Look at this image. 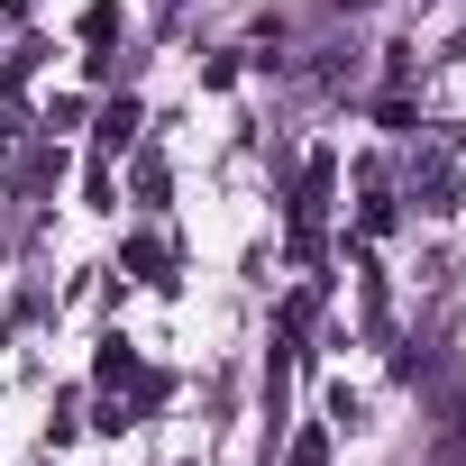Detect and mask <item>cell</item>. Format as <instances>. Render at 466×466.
I'll return each mask as SVG.
<instances>
[{
    "mask_svg": "<svg viewBox=\"0 0 466 466\" xmlns=\"http://www.w3.org/2000/svg\"><path fill=\"white\" fill-rule=\"evenodd\" d=\"M284 466H329V439H320V430H302V439H293V457H284Z\"/></svg>",
    "mask_w": 466,
    "mask_h": 466,
    "instance_id": "7",
    "label": "cell"
},
{
    "mask_svg": "<svg viewBox=\"0 0 466 466\" xmlns=\"http://www.w3.org/2000/svg\"><path fill=\"white\" fill-rule=\"evenodd\" d=\"M411 201H420L430 219H448V210H457V165H448V147H430V156L411 165Z\"/></svg>",
    "mask_w": 466,
    "mask_h": 466,
    "instance_id": "2",
    "label": "cell"
},
{
    "mask_svg": "<svg viewBox=\"0 0 466 466\" xmlns=\"http://www.w3.org/2000/svg\"><path fill=\"white\" fill-rule=\"evenodd\" d=\"M357 219H366V238H384V228H393V201H384L375 174H366V210H357Z\"/></svg>",
    "mask_w": 466,
    "mask_h": 466,
    "instance_id": "6",
    "label": "cell"
},
{
    "mask_svg": "<svg viewBox=\"0 0 466 466\" xmlns=\"http://www.w3.org/2000/svg\"><path fill=\"white\" fill-rule=\"evenodd\" d=\"M119 37V0H92V10H83V46H110Z\"/></svg>",
    "mask_w": 466,
    "mask_h": 466,
    "instance_id": "5",
    "label": "cell"
},
{
    "mask_svg": "<svg viewBox=\"0 0 466 466\" xmlns=\"http://www.w3.org/2000/svg\"><path fill=\"white\" fill-rule=\"evenodd\" d=\"M329 183H339V165H329V156H311V165H302V192H293V248H302V257H311V238H320Z\"/></svg>",
    "mask_w": 466,
    "mask_h": 466,
    "instance_id": "1",
    "label": "cell"
},
{
    "mask_svg": "<svg viewBox=\"0 0 466 466\" xmlns=\"http://www.w3.org/2000/svg\"><path fill=\"white\" fill-rule=\"evenodd\" d=\"M119 275H137V284H165V248H156V238H128Z\"/></svg>",
    "mask_w": 466,
    "mask_h": 466,
    "instance_id": "4",
    "label": "cell"
},
{
    "mask_svg": "<svg viewBox=\"0 0 466 466\" xmlns=\"http://www.w3.org/2000/svg\"><path fill=\"white\" fill-rule=\"evenodd\" d=\"M137 128H147V119H137V101H110V110H101V156H119Z\"/></svg>",
    "mask_w": 466,
    "mask_h": 466,
    "instance_id": "3",
    "label": "cell"
},
{
    "mask_svg": "<svg viewBox=\"0 0 466 466\" xmlns=\"http://www.w3.org/2000/svg\"><path fill=\"white\" fill-rule=\"evenodd\" d=\"M348 10H366V0H348Z\"/></svg>",
    "mask_w": 466,
    "mask_h": 466,
    "instance_id": "8",
    "label": "cell"
}]
</instances>
